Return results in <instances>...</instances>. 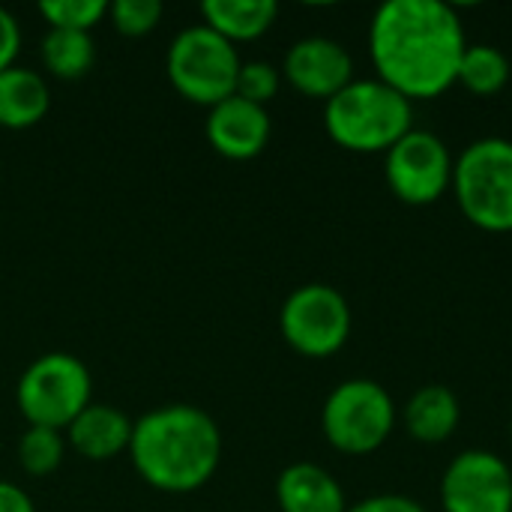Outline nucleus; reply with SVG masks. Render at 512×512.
Segmentation results:
<instances>
[{"label":"nucleus","instance_id":"27","mask_svg":"<svg viewBox=\"0 0 512 512\" xmlns=\"http://www.w3.org/2000/svg\"><path fill=\"white\" fill-rule=\"evenodd\" d=\"M510 438H512V420H510Z\"/></svg>","mask_w":512,"mask_h":512},{"label":"nucleus","instance_id":"11","mask_svg":"<svg viewBox=\"0 0 512 512\" xmlns=\"http://www.w3.org/2000/svg\"><path fill=\"white\" fill-rule=\"evenodd\" d=\"M282 75L297 93L327 102L354 81V60L342 42L330 36H306L288 48Z\"/></svg>","mask_w":512,"mask_h":512},{"label":"nucleus","instance_id":"2","mask_svg":"<svg viewBox=\"0 0 512 512\" xmlns=\"http://www.w3.org/2000/svg\"><path fill=\"white\" fill-rule=\"evenodd\" d=\"M129 459L147 486L186 495L213 480L222 462V432L195 405H162L132 426Z\"/></svg>","mask_w":512,"mask_h":512},{"label":"nucleus","instance_id":"6","mask_svg":"<svg viewBox=\"0 0 512 512\" xmlns=\"http://www.w3.org/2000/svg\"><path fill=\"white\" fill-rule=\"evenodd\" d=\"M93 381L75 354L51 351L36 357L18 378V411L30 426L66 432L69 423L93 402Z\"/></svg>","mask_w":512,"mask_h":512},{"label":"nucleus","instance_id":"17","mask_svg":"<svg viewBox=\"0 0 512 512\" xmlns=\"http://www.w3.org/2000/svg\"><path fill=\"white\" fill-rule=\"evenodd\" d=\"M276 15L279 6L273 0H207L201 6L204 27H210L231 45L264 36L273 27Z\"/></svg>","mask_w":512,"mask_h":512},{"label":"nucleus","instance_id":"26","mask_svg":"<svg viewBox=\"0 0 512 512\" xmlns=\"http://www.w3.org/2000/svg\"><path fill=\"white\" fill-rule=\"evenodd\" d=\"M0 512H36V507L21 486L0 480Z\"/></svg>","mask_w":512,"mask_h":512},{"label":"nucleus","instance_id":"18","mask_svg":"<svg viewBox=\"0 0 512 512\" xmlns=\"http://www.w3.org/2000/svg\"><path fill=\"white\" fill-rule=\"evenodd\" d=\"M510 78L512 69L507 54L489 42H474L462 54L456 84H462L468 93L486 99V96H498L510 84Z\"/></svg>","mask_w":512,"mask_h":512},{"label":"nucleus","instance_id":"22","mask_svg":"<svg viewBox=\"0 0 512 512\" xmlns=\"http://www.w3.org/2000/svg\"><path fill=\"white\" fill-rule=\"evenodd\" d=\"M162 3L159 0H114L108 3V21L123 36H147L162 21Z\"/></svg>","mask_w":512,"mask_h":512},{"label":"nucleus","instance_id":"13","mask_svg":"<svg viewBox=\"0 0 512 512\" xmlns=\"http://www.w3.org/2000/svg\"><path fill=\"white\" fill-rule=\"evenodd\" d=\"M132 420L117 411L114 405L90 402L72 423H69V444L81 459L90 462H108L129 450L132 441Z\"/></svg>","mask_w":512,"mask_h":512},{"label":"nucleus","instance_id":"5","mask_svg":"<svg viewBox=\"0 0 512 512\" xmlns=\"http://www.w3.org/2000/svg\"><path fill=\"white\" fill-rule=\"evenodd\" d=\"M321 429L333 450L345 456H369L393 435L396 402L387 387L372 378L342 381L321 408Z\"/></svg>","mask_w":512,"mask_h":512},{"label":"nucleus","instance_id":"3","mask_svg":"<svg viewBox=\"0 0 512 512\" xmlns=\"http://www.w3.org/2000/svg\"><path fill=\"white\" fill-rule=\"evenodd\" d=\"M327 135L351 153H387L414 129V102L381 78H354L324 102Z\"/></svg>","mask_w":512,"mask_h":512},{"label":"nucleus","instance_id":"8","mask_svg":"<svg viewBox=\"0 0 512 512\" xmlns=\"http://www.w3.org/2000/svg\"><path fill=\"white\" fill-rule=\"evenodd\" d=\"M279 330L297 354L324 360L345 348L351 336V306L333 285L309 282L294 288L282 303Z\"/></svg>","mask_w":512,"mask_h":512},{"label":"nucleus","instance_id":"19","mask_svg":"<svg viewBox=\"0 0 512 512\" xmlns=\"http://www.w3.org/2000/svg\"><path fill=\"white\" fill-rule=\"evenodd\" d=\"M42 63L54 78L75 81L90 72L96 60V45L90 33L81 30H48L39 45Z\"/></svg>","mask_w":512,"mask_h":512},{"label":"nucleus","instance_id":"20","mask_svg":"<svg viewBox=\"0 0 512 512\" xmlns=\"http://www.w3.org/2000/svg\"><path fill=\"white\" fill-rule=\"evenodd\" d=\"M66 453V441L57 429L45 426H27V432L18 441V465L30 477H48L60 468Z\"/></svg>","mask_w":512,"mask_h":512},{"label":"nucleus","instance_id":"21","mask_svg":"<svg viewBox=\"0 0 512 512\" xmlns=\"http://www.w3.org/2000/svg\"><path fill=\"white\" fill-rule=\"evenodd\" d=\"M39 15L51 30H81L90 33L102 18H108L105 0H42Z\"/></svg>","mask_w":512,"mask_h":512},{"label":"nucleus","instance_id":"1","mask_svg":"<svg viewBox=\"0 0 512 512\" xmlns=\"http://www.w3.org/2000/svg\"><path fill=\"white\" fill-rule=\"evenodd\" d=\"M468 48L459 12L441 0H390L369 24V54L381 81L411 102L456 84Z\"/></svg>","mask_w":512,"mask_h":512},{"label":"nucleus","instance_id":"14","mask_svg":"<svg viewBox=\"0 0 512 512\" xmlns=\"http://www.w3.org/2000/svg\"><path fill=\"white\" fill-rule=\"evenodd\" d=\"M276 504L282 512H348L339 480L312 462L288 465L276 480Z\"/></svg>","mask_w":512,"mask_h":512},{"label":"nucleus","instance_id":"25","mask_svg":"<svg viewBox=\"0 0 512 512\" xmlns=\"http://www.w3.org/2000/svg\"><path fill=\"white\" fill-rule=\"evenodd\" d=\"M348 512H426L414 498L405 495H372L357 504H348Z\"/></svg>","mask_w":512,"mask_h":512},{"label":"nucleus","instance_id":"4","mask_svg":"<svg viewBox=\"0 0 512 512\" xmlns=\"http://www.w3.org/2000/svg\"><path fill=\"white\" fill-rule=\"evenodd\" d=\"M453 195L465 219L483 231H512V141L501 135L471 141L453 168Z\"/></svg>","mask_w":512,"mask_h":512},{"label":"nucleus","instance_id":"12","mask_svg":"<svg viewBox=\"0 0 512 512\" xmlns=\"http://www.w3.org/2000/svg\"><path fill=\"white\" fill-rule=\"evenodd\" d=\"M270 114L264 105L246 102L240 96H228L225 102L213 105L204 123L210 147L234 162L255 159L270 141Z\"/></svg>","mask_w":512,"mask_h":512},{"label":"nucleus","instance_id":"16","mask_svg":"<svg viewBox=\"0 0 512 512\" xmlns=\"http://www.w3.org/2000/svg\"><path fill=\"white\" fill-rule=\"evenodd\" d=\"M51 108L48 81L24 66H9L0 72V126L30 129Z\"/></svg>","mask_w":512,"mask_h":512},{"label":"nucleus","instance_id":"24","mask_svg":"<svg viewBox=\"0 0 512 512\" xmlns=\"http://www.w3.org/2000/svg\"><path fill=\"white\" fill-rule=\"evenodd\" d=\"M18 48H21V27H18L15 15L0 6V72L15 66Z\"/></svg>","mask_w":512,"mask_h":512},{"label":"nucleus","instance_id":"7","mask_svg":"<svg viewBox=\"0 0 512 512\" xmlns=\"http://www.w3.org/2000/svg\"><path fill=\"white\" fill-rule=\"evenodd\" d=\"M237 48L204 24L186 27L168 48V78L174 90L195 105H219L237 90Z\"/></svg>","mask_w":512,"mask_h":512},{"label":"nucleus","instance_id":"10","mask_svg":"<svg viewBox=\"0 0 512 512\" xmlns=\"http://www.w3.org/2000/svg\"><path fill=\"white\" fill-rule=\"evenodd\" d=\"M444 512H512V468L489 450L459 453L441 477Z\"/></svg>","mask_w":512,"mask_h":512},{"label":"nucleus","instance_id":"15","mask_svg":"<svg viewBox=\"0 0 512 512\" xmlns=\"http://www.w3.org/2000/svg\"><path fill=\"white\" fill-rule=\"evenodd\" d=\"M462 420V405L456 393L444 384L420 387L402 408L405 432L420 444H444L453 438Z\"/></svg>","mask_w":512,"mask_h":512},{"label":"nucleus","instance_id":"23","mask_svg":"<svg viewBox=\"0 0 512 512\" xmlns=\"http://www.w3.org/2000/svg\"><path fill=\"white\" fill-rule=\"evenodd\" d=\"M279 84H282V72L273 63H267V60H249V63L240 66L234 96L267 108V102L276 99Z\"/></svg>","mask_w":512,"mask_h":512},{"label":"nucleus","instance_id":"9","mask_svg":"<svg viewBox=\"0 0 512 512\" xmlns=\"http://www.w3.org/2000/svg\"><path fill=\"white\" fill-rule=\"evenodd\" d=\"M456 159L447 141L429 129H411L384 153V177L390 192L411 204H435L444 192L453 189Z\"/></svg>","mask_w":512,"mask_h":512}]
</instances>
